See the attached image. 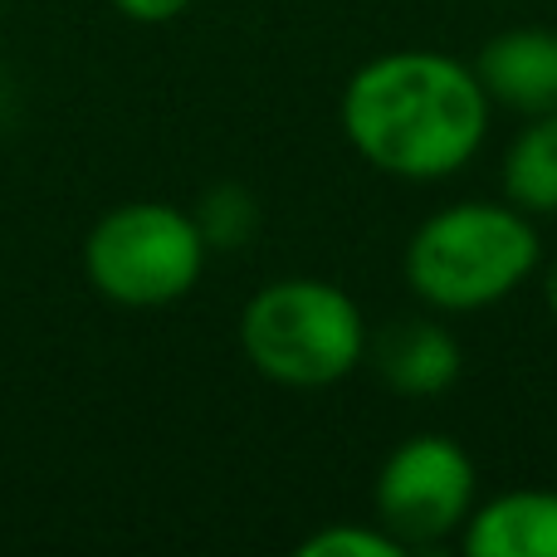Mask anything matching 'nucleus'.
Returning <instances> with one entry per match:
<instances>
[{"label":"nucleus","mask_w":557,"mask_h":557,"mask_svg":"<svg viewBox=\"0 0 557 557\" xmlns=\"http://www.w3.org/2000/svg\"><path fill=\"white\" fill-rule=\"evenodd\" d=\"M543 304H548V313H553V323H557V264L543 274Z\"/></svg>","instance_id":"nucleus-13"},{"label":"nucleus","mask_w":557,"mask_h":557,"mask_svg":"<svg viewBox=\"0 0 557 557\" xmlns=\"http://www.w3.org/2000/svg\"><path fill=\"white\" fill-rule=\"evenodd\" d=\"M401 553H406V543L396 533H386L376 519L372 523L337 519L298 543V557H401Z\"/></svg>","instance_id":"nucleus-11"},{"label":"nucleus","mask_w":557,"mask_h":557,"mask_svg":"<svg viewBox=\"0 0 557 557\" xmlns=\"http://www.w3.org/2000/svg\"><path fill=\"white\" fill-rule=\"evenodd\" d=\"M337 117L347 147L372 172L431 186L484 152L494 103L465 59L441 49H386L347 78Z\"/></svg>","instance_id":"nucleus-1"},{"label":"nucleus","mask_w":557,"mask_h":557,"mask_svg":"<svg viewBox=\"0 0 557 557\" xmlns=\"http://www.w3.org/2000/svg\"><path fill=\"white\" fill-rule=\"evenodd\" d=\"M117 10H123L127 20H137V25H166V20H176L191 0H113Z\"/></svg>","instance_id":"nucleus-12"},{"label":"nucleus","mask_w":557,"mask_h":557,"mask_svg":"<svg viewBox=\"0 0 557 557\" xmlns=\"http://www.w3.org/2000/svg\"><path fill=\"white\" fill-rule=\"evenodd\" d=\"M455 543L470 557H557V490L490 494Z\"/></svg>","instance_id":"nucleus-8"},{"label":"nucleus","mask_w":557,"mask_h":557,"mask_svg":"<svg viewBox=\"0 0 557 557\" xmlns=\"http://www.w3.org/2000/svg\"><path fill=\"white\" fill-rule=\"evenodd\" d=\"M504 201H513L523 215H557V113L523 117L509 152L499 166Z\"/></svg>","instance_id":"nucleus-9"},{"label":"nucleus","mask_w":557,"mask_h":557,"mask_svg":"<svg viewBox=\"0 0 557 557\" xmlns=\"http://www.w3.org/2000/svg\"><path fill=\"white\" fill-rule=\"evenodd\" d=\"M367 313L327 278H270L240 308V352L264 382L323 392L367 362Z\"/></svg>","instance_id":"nucleus-3"},{"label":"nucleus","mask_w":557,"mask_h":557,"mask_svg":"<svg viewBox=\"0 0 557 557\" xmlns=\"http://www.w3.org/2000/svg\"><path fill=\"white\" fill-rule=\"evenodd\" d=\"M367 362L382 376L386 392L396 396H441L460 382V337L441 323V313H421V318H396L382 333L367 337Z\"/></svg>","instance_id":"nucleus-7"},{"label":"nucleus","mask_w":557,"mask_h":557,"mask_svg":"<svg viewBox=\"0 0 557 557\" xmlns=\"http://www.w3.org/2000/svg\"><path fill=\"white\" fill-rule=\"evenodd\" d=\"M484 94L494 108L513 117L557 113V29L548 25H513L499 29L474 54Z\"/></svg>","instance_id":"nucleus-6"},{"label":"nucleus","mask_w":557,"mask_h":557,"mask_svg":"<svg viewBox=\"0 0 557 557\" xmlns=\"http://www.w3.org/2000/svg\"><path fill=\"white\" fill-rule=\"evenodd\" d=\"M480 504V470L455 435L421 431L382 460L372 484V509L386 533L406 548L460 539L465 519Z\"/></svg>","instance_id":"nucleus-5"},{"label":"nucleus","mask_w":557,"mask_h":557,"mask_svg":"<svg viewBox=\"0 0 557 557\" xmlns=\"http://www.w3.org/2000/svg\"><path fill=\"white\" fill-rule=\"evenodd\" d=\"M191 221H196V231H201L206 250H240L255 235V225H260V206H255V196L245 191V186L221 182L196 201Z\"/></svg>","instance_id":"nucleus-10"},{"label":"nucleus","mask_w":557,"mask_h":557,"mask_svg":"<svg viewBox=\"0 0 557 557\" xmlns=\"http://www.w3.org/2000/svg\"><path fill=\"white\" fill-rule=\"evenodd\" d=\"M201 231L191 211L166 201L113 206L84 240V274L108 304L123 308H166L186 298L206 274Z\"/></svg>","instance_id":"nucleus-4"},{"label":"nucleus","mask_w":557,"mask_h":557,"mask_svg":"<svg viewBox=\"0 0 557 557\" xmlns=\"http://www.w3.org/2000/svg\"><path fill=\"white\" fill-rule=\"evenodd\" d=\"M543 264L533 215L513 201H450L416 225L406 240L401 274L431 313L460 318L513 298Z\"/></svg>","instance_id":"nucleus-2"}]
</instances>
